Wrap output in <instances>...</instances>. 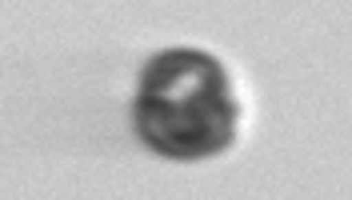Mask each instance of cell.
Instances as JSON below:
<instances>
[{
    "instance_id": "obj_1",
    "label": "cell",
    "mask_w": 352,
    "mask_h": 200,
    "mask_svg": "<svg viewBox=\"0 0 352 200\" xmlns=\"http://www.w3.org/2000/svg\"><path fill=\"white\" fill-rule=\"evenodd\" d=\"M132 124L153 153L204 160L236 140L241 100L217 56L200 48H164L140 76Z\"/></svg>"
}]
</instances>
